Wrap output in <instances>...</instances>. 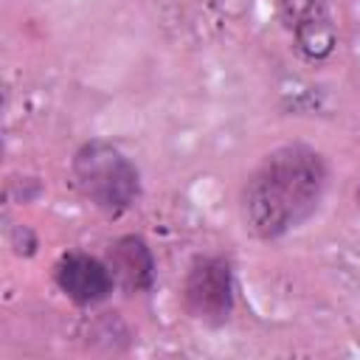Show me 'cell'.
<instances>
[{
    "label": "cell",
    "mask_w": 360,
    "mask_h": 360,
    "mask_svg": "<svg viewBox=\"0 0 360 360\" xmlns=\"http://www.w3.org/2000/svg\"><path fill=\"white\" fill-rule=\"evenodd\" d=\"M53 278H56V287L62 290V295L79 307L101 304L104 298H110V292L115 287L107 259L82 253V250L65 253L53 267Z\"/></svg>",
    "instance_id": "cell-5"
},
{
    "label": "cell",
    "mask_w": 360,
    "mask_h": 360,
    "mask_svg": "<svg viewBox=\"0 0 360 360\" xmlns=\"http://www.w3.org/2000/svg\"><path fill=\"white\" fill-rule=\"evenodd\" d=\"M357 202H360V188H357Z\"/></svg>",
    "instance_id": "cell-7"
},
{
    "label": "cell",
    "mask_w": 360,
    "mask_h": 360,
    "mask_svg": "<svg viewBox=\"0 0 360 360\" xmlns=\"http://www.w3.org/2000/svg\"><path fill=\"white\" fill-rule=\"evenodd\" d=\"M278 17L301 59L321 65L338 51V25L326 0H276Z\"/></svg>",
    "instance_id": "cell-4"
},
{
    "label": "cell",
    "mask_w": 360,
    "mask_h": 360,
    "mask_svg": "<svg viewBox=\"0 0 360 360\" xmlns=\"http://www.w3.org/2000/svg\"><path fill=\"white\" fill-rule=\"evenodd\" d=\"M107 264L115 287L124 292H146L155 284V253L138 233H124L107 248Z\"/></svg>",
    "instance_id": "cell-6"
},
{
    "label": "cell",
    "mask_w": 360,
    "mask_h": 360,
    "mask_svg": "<svg viewBox=\"0 0 360 360\" xmlns=\"http://www.w3.org/2000/svg\"><path fill=\"white\" fill-rule=\"evenodd\" d=\"M70 172L79 191L104 214L118 217L129 211L141 197L138 166L104 138L84 141L73 152Z\"/></svg>",
    "instance_id": "cell-2"
},
{
    "label": "cell",
    "mask_w": 360,
    "mask_h": 360,
    "mask_svg": "<svg viewBox=\"0 0 360 360\" xmlns=\"http://www.w3.org/2000/svg\"><path fill=\"white\" fill-rule=\"evenodd\" d=\"M233 292L236 287L231 259L219 253H202L188 264L183 278V307L194 321L205 326H222L233 312Z\"/></svg>",
    "instance_id": "cell-3"
},
{
    "label": "cell",
    "mask_w": 360,
    "mask_h": 360,
    "mask_svg": "<svg viewBox=\"0 0 360 360\" xmlns=\"http://www.w3.org/2000/svg\"><path fill=\"white\" fill-rule=\"evenodd\" d=\"M326 183L329 169L315 146L295 141L270 149L239 194L245 228L262 242L287 236L321 208Z\"/></svg>",
    "instance_id": "cell-1"
}]
</instances>
